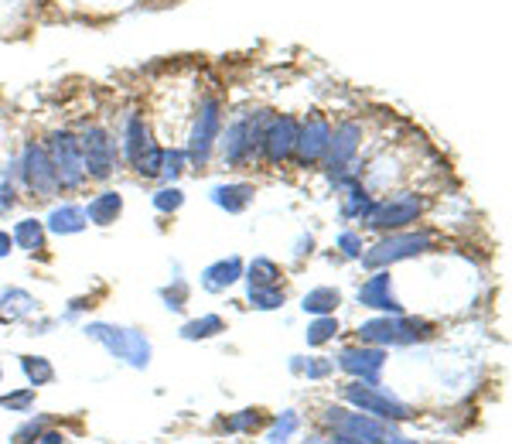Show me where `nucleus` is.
<instances>
[{
    "label": "nucleus",
    "mask_w": 512,
    "mask_h": 444,
    "mask_svg": "<svg viewBox=\"0 0 512 444\" xmlns=\"http://www.w3.org/2000/svg\"><path fill=\"white\" fill-rule=\"evenodd\" d=\"M11 205H14V188H11V182H7L4 175H0V212L11 209Z\"/></svg>",
    "instance_id": "nucleus-41"
},
{
    "label": "nucleus",
    "mask_w": 512,
    "mask_h": 444,
    "mask_svg": "<svg viewBox=\"0 0 512 444\" xmlns=\"http://www.w3.org/2000/svg\"><path fill=\"white\" fill-rule=\"evenodd\" d=\"M437 243V236L431 229H400V233H390L383 236L373 250L362 253V263H366L369 270H386L393 267V263H403V260H414V257H424V253H431Z\"/></svg>",
    "instance_id": "nucleus-3"
},
{
    "label": "nucleus",
    "mask_w": 512,
    "mask_h": 444,
    "mask_svg": "<svg viewBox=\"0 0 512 444\" xmlns=\"http://www.w3.org/2000/svg\"><path fill=\"white\" fill-rule=\"evenodd\" d=\"M338 185V195H342V216L345 219H366V212L373 209V195H369V188L359 182V178H335Z\"/></svg>",
    "instance_id": "nucleus-17"
},
{
    "label": "nucleus",
    "mask_w": 512,
    "mask_h": 444,
    "mask_svg": "<svg viewBox=\"0 0 512 444\" xmlns=\"http://www.w3.org/2000/svg\"><path fill=\"white\" fill-rule=\"evenodd\" d=\"M239 277H243V260L226 257V260H219V263H212V267L202 270V287L212 294H219V291H226V287H233Z\"/></svg>",
    "instance_id": "nucleus-20"
},
{
    "label": "nucleus",
    "mask_w": 512,
    "mask_h": 444,
    "mask_svg": "<svg viewBox=\"0 0 512 444\" xmlns=\"http://www.w3.org/2000/svg\"><path fill=\"white\" fill-rule=\"evenodd\" d=\"M291 369H294V373H304L308 380H325V376L335 369V363H332V359H321V356L318 359H308V363H297V359H294Z\"/></svg>",
    "instance_id": "nucleus-36"
},
{
    "label": "nucleus",
    "mask_w": 512,
    "mask_h": 444,
    "mask_svg": "<svg viewBox=\"0 0 512 444\" xmlns=\"http://www.w3.org/2000/svg\"><path fill=\"white\" fill-rule=\"evenodd\" d=\"M86 229V209L79 205L65 202V205H55L45 219V233H55V236H76Z\"/></svg>",
    "instance_id": "nucleus-19"
},
{
    "label": "nucleus",
    "mask_w": 512,
    "mask_h": 444,
    "mask_svg": "<svg viewBox=\"0 0 512 444\" xmlns=\"http://www.w3.org/2000/svg\"><path fill=\"white\" fill-rule=\"evenodd\" d=\"M342 400L345 404H352L355 410H362V414L369 417H379V421H390V424H403L414 417V410L403 404L396 393L383 390L379 383H349L342 386Z\"/></svg>",
    "instance_id": "nucleus-6"
},
{
    "label": "nucleus",
    "mask_w": 512,
    "mask_h": 444,
    "mask_svg": "<svg viewBox=\"0 0 512 444\" xmlns=\"http://www.w3.org/2000/svg\"><path fill=\"white\" fill-rule=\"evenodd\" d=\"M321 444H362V441H352V438H342V434H335V438L321 441Z\"/></svg>",
    "instance_id": "nucleus-44"
},
{
    "label": "nucleus",
    "mask_w": 512,
    "mask_h": 444,
    "mask_svg": "<svg viewBox=\"0 0 512 444\" xmlns=\"http://www.w3.org/2000/svg\"><path fill=\"white\" fill-rule=\"evenodd\" d=\"M0 407L14 410V414H24V410L35 407V386H24V390H14L7 397H0Z\"/></svg>",
    "instance_id": "nucleus-35"
},
{
    "label": "nucleus",
    "mask_w": 512,
    "mask_h": 444,
    "mask_svg": "<svg viewBox=\"0 0 512 444\" xmlns=\"http://www.w3.org/2000/svg\"><path fill=\"white\" fill-rule=\"evenodd\" d=\"M284 301H287V294H284V287H250V304L256 311H277V308H284Z\"/></svg>",
    "instance_id": "nucleus-31"
},
{
    "label": "nucleus",
    "mask_w": 512,
    "mask_h": 444,
    "mask_svg": "<svg viewBox=\"0 0 512 444\" xmlns=\"http://www.w3.org/2000/svg\"><path fill=\"white\" fill-rule=\"evenodd\" d=\"M328 137H332V123H328V117H321V113L297 123V144H294L297 168H315V164L325 161Z\"/></svg>",
    "instance_id": "nucleus-13"
},
{
    "label": "nucleus",
    "mask_w": 512,
    "mask_h": 444,
    "mask_svg": "<svg viewBox=\"0 0 512 444\" xmlns=\"http://www.w3.org/2000/svg\"><path fill=\"white\" fill-rule=\"evenodd\" d=\"M79 147H82V161H86V175L93 178V182H110L120 161L110 130H103L99 123H89L79 134Z\"/></svg>",
    "instance_id": "nucleus-10"
},
{
    "label": "nucleus",
    "mask_w": 512,
    "mask_h": 444,
    "mask_svg": "<svg viewBox=\"0 0 512 444\" xmlns=\"http://www.w3.org/2000/svg\"><path fill=\"white\" fill-rule=\"evenodd\" d=\"M219 332H226V322H222L219 315H202L181 328V339L198 342V339H212V335H219Z\"/></svg>",
    "instance_id": "nucleus-26"
},
{
    "label": "nucleus",
    "mask_w": 512,
    "mask_h": 444,
    "mask_svg": "<svg viewBox=\"0 0 512 444\" xmlns=\"http://www.w3.org/2000/svg\"><path fill=\"white\" fill-rule=\"evenodd\" d=\"M185 164H188V158H185V151H181V147H164L161 175L158 178H164V182H175L181 171H185Z\"/></svg>",
    "instance_id": "nucleus-34"
},
{
    "label": "nucleus",
    "mask_w": 512,
    "mask_h": 444,
    "mask_svg": "<svg viewBox=\"0 0 512 444\" xmlns=\"http://www.w3.org/2000/svg\"><path fill=\"white\" fill-rule=\"evenodd\" d=\"M31 311H35V298L28 291L11 287V291L0 294V322H18V318L31 315Z\"/></svg>",
    "instance_id": "nucleus-25"
},
{
    "label": "nucleus",
    "mask_w": 512,
    "mask_h": 444,
    "mask_svg": "<svg viewBox=\"0 0 512 444\" xmlns=\"http://www.w3.org/2000/svg\"><path fill=\"white\" fill-rule=\"evenodd\" d=\"M14 250V240H11V233H7V229H0V260L7 257V253Z\"/></svg>",
    "instance_id": "nucleus-43"
},
{
    "label": "nucleus",
    "mask_w": 512,
    "mask_h": 444,
    "mask_svg": "<svg viewBox=\"0 0 512 444\" xmlns=\"http://www.w3.org/2000/svg\"><path fill=\"white\" fill-rule=\"evenodd\" d=\"M359 304H362V308L383 311V315H403V304L393 294L390 270H376V274L359 287Z\"/></svg>",
    "instance_id": "nucleus-16"
},
{
    "label": "nucleus",
    "mask_w": 512,
    "mask_h": 444,
    "mask_svg": "<svg viewBox=\"0 0 512 444\" xmlns=\"http://www.w3.org/2000/svg\"><path fill=\"white\" fill-rule=\"evenodd\" d=\"M362 147V123L359 120H342L332 127V137H328V151H325V168L332 178H342L349 171V164L355 161Z\"/></svg>",
    "instance_id": "nucleus-12"
},
{
    "label": "nucleus",
    "mask_w": 512,
    "mask_h": 444,
    "mask_svg": "<svg viewBox=\"0 0 512 444\" xmlns=\"http://www.w3.org/2000/svg\"><path fill=\"white\" fill-rule=\"evenodd\" d=\"M11 240H14V246H21V250L41 253V250H45V240H48L45 222H38V219H21L18 226H14Z\"/></svg>",
    "instance_id": "nucleus-24"
},
{
    "label": "nucleus",
    "mask_w": 512,
    "mask_h": 444,
    "mask_svg": "<svg viewBox=\"0 0 512 444\" xmlns=\"http://www.w3.org/2000/svg\"><path fill=\"white\" fill-rule=\"evenodd\" d=\"M212 202L219 205V209H226V212H246L250 209V202H253V185H246V182H229V185H216L212 188Z\"/></svg>",
    "instance_id": "nucleus-21"
},
{
    "label": "nucleus",
    "mask_w": 512,
    "mask_h": 444,
    "mask_svg": "<svg viewBox=\"0 0 512 444\" xmlns=\"http://www.w3.org/2000/svg\"><path fill=\"white\" fill-rule=\"evenodd\" d=\"M294 144H297V120L291 113H280L270 117L260 137V154L267 158L270 168H280L284 161L294 158Z\"/></svg>",
    "instance_id": "nucleus-14"
},
{
    "label": "nucleus",
    "mask_w": 512,
    "mask_h": 444,
    "mask_svg": "<svg viewBox=\"0 0 512 444\" xmlns=\"http://www.w3.org/2000/svg\"><path fill=\"white\" fill-rule=\"evenodd\" d=\"M270 113L267 110H256V113H239V117L229 123L226 134H219V154L226 161V168H243L250 164L256 154H260V137L263 127H267Z\"/></svg>",
    "instance_id": "nucleus-2"
},
{
    "label": "nucleus",
    "mask_w": 512,
    "mask_h": 444,
    "mask_svg": "<svg viewBox=\"0 0 512 444\" xmlns=\"http://www.w3.org/2000/svg\"><path fill=\"white\" fill-rule=\"evenodd\" d=\"M219 427L226 434H250V431H256V427H263V414L260 410H239V414H233V417H222Z\"/></svg>",
    "instance_id": "nucleus-28"
},
{
    "label": "nucleus",
    "mask_w": 512,
    "mask_h": 444,
    "mask_svg": "<svg viewBox=\"0 0 512 444\" xmlns=\"http://www.w3.org/2000/svg\"><path fill=\"white\" fill-rule=\"evenodd\" d=\"M123 158H127L130 164H134L140 154L147 151L154 141H151V127L144 123V117L140 113H127V120H123Z\"/></svg>",
    "instance_id": "nucleus-18"
},
{
    "label": "nucleus",
    "mask_w": 512,
    "mask_h": 444,
    "mask_svg": "<svg viewBox=\"0 0 512 444\" xmlns=\"http://www.w3.org/2000/svg\"><path fill=\"white\" fill-rule=\"evenodd\" d=\"M297 431H301V417H297V410H284V414L274 421V427H270L267 441L270 444H291V438Z\"/></svg>",
    "instance_id": "nucleus-29"
},
{
    "label": "nucleus",
    "mask_w": 512,
    "mask_h": 444,
    "mask_svg": "<svg viewBox=\"0 0 512 444\" xmlns=\"http://www.w3.org/2000/svg\"><path fill=\"white\" fill-rule=\"evenodd\" d=\"M338 250H342L349 260H359V257H362V236H359V233H352V229L338 233Z\"/></svg>",
    "instance_id": "nucleus-38"
},
{
    "label": "nucleus",
    "mask_w": 512,
    "mask_h": 444,
    "mask_svg": "<svg viewBox=\"0 0 512 444\" xmlns=\"http://www.w3.org/2000/svg\"><path fill=\"white\" fill-rule=\"evenodd\" d=\"M161 158H164V147L151 144V147H147V151L134 161V171H137L140 178H158V175H161Z\"/></svg>",
    "instance_id": "nucleus-33"
},
{
    "label": "nucleus",
    "mask_w": 512,
    "mask_h": 444,
    "mask_svg": "<svg viewBox=\"0 0 512 444\" xmlns=\"http://www.w3.org/2000/svg\"><path fill=\"white\" fill-rule=\"evenodd\" d=\"M386 366V349H376V345H345L338 352V369L349 373L355 383H379V373Z\"/></svg>",
    "instance_id": "nucleus-15"
},
{
    "label": "nucleus",
    "mask_w": 512,
    "mask_h": 444,
    "mask_svg": "<svg viewBox=\"0 0 512 444\" xmlns=\"http://www.w3.org/2000/svg\"><path fill=\"white\" fill-rule=\"evenodd\" d=\"M123 212V199L117 192H99L93 202L86 205V222L93 226H113Z\"/></svg>",
    "instance_id": "nucleus-22"
},
{
    "label": "nucleus",
    "mask_w": 512,
    "mask_h": 444,
    "mask_svg": "<svg viewBox=\"0 0 512 444\" xmlns=\"http://www.w3.org/2000/svg\"><path fill=\"white\" fill-rule=\"evenodd\" d=\"M219 134H222V103L216 96H205V100L198 103L192 134H188V147H185V158L192 168H205V164L212 161Z\"/></svg>",
    "instance_id": "nucleus-8"
},
{
    "label": "nucleus",
    "mask_w": 512,
    "mask_h": 444,
    "mask_svg": "<svg viewBox=\"0 0 512 444\" xmlns=\"http://www.w3.org/2000/svg\"><path fill=\"white\" fill-rule=\"evenodd\" d=\"M246 274H250V277H246V281H250V287H277L280 284L277 281L280 267H277L274 260H267V257H256L250 267H246Z\"/></svg>",
    "instance_id": "nucleus-27"
},
{
    "label": "nucleus",
    "mask_w": 512,
    "mask_h": 444,
    "mask_svg": "<svg viewBox=\"0 0 512 444\" xmlns=\"http://www.w3.org/2000/svg\"><path fill=\"white\" fill-rule=\"evenodd\" d=\"M0 380H4V369H0Z\"/></svg>",
    "instance_id": "nucleus-45"
},
{
    "label": "nucleus",
    "mask_w": 512,
    "mask_h": 444,
    "mask_svg": "<svg viewBox=\"0 0 512 444\" xmlns=\"http://www.w3.org/2000/svg\"><path fill=\"white\" fill-rule=\"evenodd\" d=\"M21 182L35 199H55L59 195V175L55 164L48 158V147L28 141L21 151Z\"/></svg>",
    "instance_id": "nucleus-11"
},
{
    "label": "nucleus",
    "mask_w": 512,
    "mask_h": 444,
    "mask_svg": "<svg viewBox=\"0 0 512 444\" xmlns=\"http://www.w3.org/2000/svg\"><path fill=\"white\" fill-rule=\"evenodd\" d=\"M45 147H48V158L55 164V175H59V192H79L89 182L79 134H72V130H52Z\"/></svg>",
    "instance_id": "nucleus-9"
},
{
    "label": "nucleus",
    "mask_w": 512,
    "mask_h": 444,
    "mask_svg": "<svg viewBox=\"0 0 512 444\" xmlns=\"http://www.w3.org/2000/svg\"><path fill=\"white\" fill-rule=\"evenodd\" d=\"M427 212V199L417 192H396L386 195V199L373 202V209L366 212V226L379 229V233H400V229L414 226L420 222V216Z\"/></svg>",
    "instance_id": "nucleus-5"
},
{
    "label": "nucleus",
    "mask_w": 512,
    "mask_h": 444,
    "mask_svg": "<svg viewBox=\"0 0 512 444\" xmlns=\"http://www.w3.org/2000/svg\"><path fill=\"white\" fill-rule=\"evenodd\" d=\"M41 431H45V421H41V417H38V421H28L18 434H14V444H35V438Z\"/></svg>",
    "instance_id": "nucleus-40"
},
{
    "label": "nucleus",
    "mask_w": 512,
    "mask_h": 444,
    "mask_svg": "<svg viewBox=\"0 0 512 444\" xmlns=\"http://www.w3.org/2000/svg\"><path fill=\"white\" fill-rule=\"evenodd\" d=\"M431 335H434L431 322H417V318H403V315H379V318H369V322L359 325V342L376 345V349L427 342Z\"/></svg>",
    "instance_id": "nucleus-4"
},
{
    "label": "nucleus",
    "mask_w": 512,
    "mask_h": 444,
    "mask_svg": "<svg viewBox=\"0 0 512 444\" xmlns=\"http://www.w3.org/2000/svg\"><path fill=\"white\" fill-rule=\"evenodd\" d=\"M21 369H24V376H28L31 386H45V383L55 380V366L48 363L45 356H24Z\"/></svg>",
    "instance_id": "nucleus-30"
},
{
    "label": "nucleus",
    "mask_w": 512,
    "mask_h": 444,
    "mask_svg": "<svg viewBox=\"0 0 512 444\" xmlns=\"http://www.w3.org/2000/svg\"><path fill=\"white\" fill-rule=\"evenodd\" d=\"M86 335L93 342L103 345L110 356L123 359L127 366L144 369L147 363H151V342H147L144 332H137V328H120V325L93 322V325H86Z\"/></svg>",
    "instance_id": "nucleus-7"
},
{
    "label": "nucleus",
    "mask_w": 512,
    "mask_h": 444,
    "mask_svg": "<svg viewBox=\"0 0 512 444\" xmlns=\"http://www.w3.org/2000/svg\"><path fill=\"white\" fill-rule=\"evenodd\" d=\"M181 205H185V195H181V188H175V185L161 188V192L154 195V209L158 212H178Z\"/></svg>",
    "instance_id": "nucleus-37"
},
{
    "label": "nucleus",
    "mask_w": 512,
    "mask_h": 444,
    "mask_svg": "<svg viewBox=\"0 0 512 444\" xmlns=\"http://www.w3.org/2000/svg\"><path fill=\"white\" fill-rule=\"evenodd\" d=\"M164 301H168L171 311H185V301H188L185 281H175V287H164Z\"/></svg>",
    "instance_id": "nucleus-39"
},
{
    "label": "nucleus",
    "mask_w": 512,
    "mask_h": 444,
    "mask_svg": "<svg viewBox=\"0 0 512 444\" xmlns=\"http://www.w3.org/2000/svg\"><path fill=\"white\" fill-rule=\"evenodd\" d=\"M342 304V291L338 287H315V291H308L301 298V308H304V315H335V308Z\"/></svg>",
    "instance_id": "nucleus-23"
},
{
    "label": "nucleus",
    "mask_w": 512,
    "mask_h": 444,
    "mask_svg": "<svg viewBox=\"0 0 512 444\" xmlns=\"http://www.w3.org/2000/svg\"><path fill=\"white\" fill-rule=\"evenodd\" d=\"M35 444H65V434H59V431H41L38 438H35Z\"/></svg>",
    "instance_id": "nucleus-42"
},
{
    "label": "nucleus",
    "mask_w": 512,
    "mask_h": 444,
    "mask_svg": "<svg viewBox=\"0 0 512 444\" xmlns=\"http://www.w3.org/2000/svg\"><path fill=\"white\" fill-rule=\"evenodd\" d=\"M321 421L332 434H342V438L362 441V444H417L410 438H403L400 431L390 421H379V417H369L362 410H345V407H328L321 414Z\"/></svg>",
    "instance_id": "nucleus-1"
},
{
    "label": "nucleus",
    "mask_w": 512,
    "mask_h": 444,
    "mask_svg": "<svg viewBox=\"0 0 512 444\" xmlns=\"http://www.w3.org/2000/svg\"><path fill=\"white\" fill-rule=\"evenodd\" d=\"M335 335H338V318L335 315H321V318H315V322L308 325L304 339H308V345H325V342H332Z\"/></svg>",
    "instance_id": "nucleus-32"
}]
</instances>
